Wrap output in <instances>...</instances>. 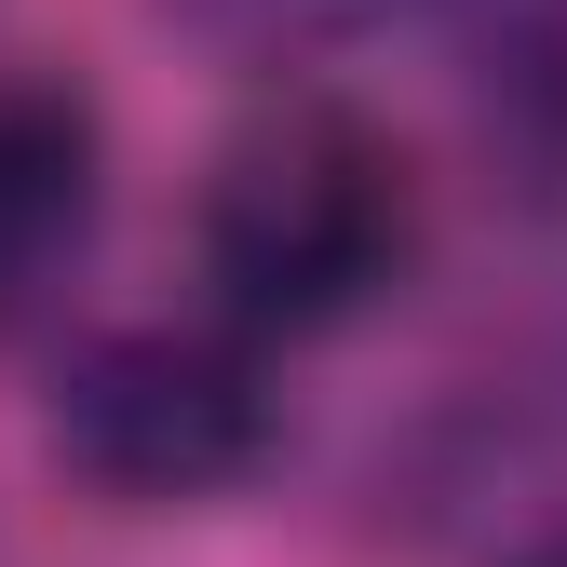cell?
<instances>
[{
    "label": "cell",
    "instance_id": "obj_1",
    "mask_svg": "<svg viewBox=\"0 0 567 567\" xmlns=\"http://www.w3.org/2000/svg\"><path fill=\"white\" fill-rule=\"evenodd\" d=\"M419 257V176L351 95H270L203 176V284L244 338H324Z\"/></svg>",
    "mask_w": 567,
    "mask_h": 567
},
{
    "label": "cell",
    "instance_id": "obj_2",
    "mask_svg": "<svg viewBox=\"0 0 567 567\" xmlns=\"http://www.w3.org/2000/svg\"><path fill=\"white\" fill-rule=\"evenodd\" d=\"M54 460L122 514H189L230 501L270 460V365L244 324H95L54 365Z\"/></svg>",
    "mask_w": 567,
    "mask_h": 567
},
{
    "label": "cell",
    "instance_id": "obj_3",
    "mask_svg": "<svg viewBox=\"0 0 567 567\" xmlns=\"http://www.w3.org/2000/svg\"><path fill=\"white\" fill-rule=\"evenodd\" d=\"M95 189H109L95 95L54 68H0V324H28L68 284V257L95 244Z\"/></svg>",
    "mask_w": 567,
    "mask_h": 567
},
{
    "label": "cell",
    "instance_id": "obj_4",
    "mask_svg": "<svg viewBox=\"0 0 567 567\" xmlns=\"http://www.w3.org/2000/svg\"><path fill=\"white\" fill-rule=\"evenodd\" d=\"M514 567H567V514H554V527H540V540H527Z\"/></svg>",
    "mask_w": 567,
    "mask_h": 567
}]
</instances>
